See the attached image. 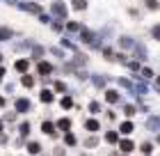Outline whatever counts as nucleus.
Masks as SVG:
<instances>
[{
	"instance_id": "23",
	"label": "nucleus",
	"mask_w": 160,
	"mask_h": 156,
	"mask_svg": "<svg viewBox=\"0 0 160 156\" xmlns=\"http://www.w3.org/2000/svg\"><path fill=\"white\" fill-rule=\"evenodd\" d=\"M147 7H149V9H158L160 3H158V0H147Z\"/></svg>"
},
{
	"instance_id": "42",
	"label": "nucleus",
	"mask_w": 160,
	"mask_h": 156,
	"mask_svg": "<svg viewBox=\"0 0 160 156\" xmlns=\"http://www.w3.org/2000/svg\"><path fill=\"white\" fill-rule=\"evenodd\" d=\"M158 143H160V138H158Z\"/></svg>"
},
{
	"instance_id": "29",
	"label": "nucleus",
	"mask_w": 160,
	"mask_h": 156,
	"mask_svg": "<svg viewBox=\"0 0 160 156\" xmlns=\"http://www.w3.org/2000/svg\"><path fill=\"white\" fill-rule=\"evenodd\" d=\"M89 110H92V113H98V110H101V106H98L96 101H92V103H89Z\"/></svg>"
},
{
	"instance_id": "22",
	"label": "nucleus",
	"mask_w": 160,
	"mask_h": 156,
	"mask_svg": "<svg viewBox=\"0 0 160 156\" xmlns=\"http://www.w3.org/2000/svg\"><path fill=\"white\" fill-rule=\"evenodd\" d=\"M123 115L133 117V115H135V106H126V108H123Z\"/></svg>"
},
{
	"instance_id": "5",
	"label": "nucleus",
	"mask_w": 160,
	"mask_h": 156,
	"mask_svg": "<svg viewBox=\"0 0 160 156\" xmlns=\"http://www.w3.org/2000/svg\"><path fill=\"white\" fill-rule=\"evenodd\" d=\"M119 149H121L123 154H128V152H133V149H135V145L130 143V140H121V143H119Z\"/></svg>"
},
{
	"instance_id": "9",
	"label": "nucleus",
	"mask_w": 160,
	"mask_h": 156,
	"mask_svg": "<svg viewBox=\"0 0 160 156\" xmlns=\"http://www.w3.org/2000/svg\"><path fill=\"white\" fill-rule=\"evenodd\" d=\"M105 140H108V143H112V145L119 143V133H117V131H108V133H105Z\"/></svg>"
},
{
	"instance_id": "21",
	"label": "nucleus",
	"mask_w": 160,
	"mask_h": 156,
	"mask_svg": "<svg viewBox=\"0 0 160 156\" xmlns=\"http://www.w3.org/2000/svg\"><path fill=\"white\" fill-rule=\"evenodd\" d=\"M60 103H62V108H71V106H73V101H71V96H64V99H62Z\"/></svg>"
},
{
	"instance_id": "27",
	"label": "nucleus",
	"mask_w": 160,
	"mask_h": 156,
	"mask_svg": "<svg viewBox=\"0 0 160 156\" xmlns=\"http://www.w3.org/2000/svg\"><path fill=\"white\" fill-rule=\"evenodd\" d=\"M94 83H96V87H105V78L96 76V78H94Z\"/></svg>"
},
{
	"instance_id": "6",
	"label": "nucleus",
	"mask_w": 160,
	"mask_h": 156,
	"mask_svg": "<svg viewBox=\"0 0 160 156\" xmlns=\"http://www.w3.org/2000/svg\"><path fill=\"white\" fill-rule=\"evenodd\" d=\"M37 71L41 73V76H46V73H50V71H53V67H50L48 62H39V64H37Z\"/></svg>"
},
{
	"instance_id": "35",
	"label": "nucleus",
	"mask_w": 160,
	"mask_h": 156,
	"mask_svg": "<svg viewBox=\"0 0 160 156\" xmlns=\"http://www.w3.org/2000/svg\"><path fill=\"white\" fill-rule=\"evenodd\" d=\"M119 85H121V87H133V85H130L126 78H121V80H119Z\"/></svg>"
},
{
	"instance_id": "37",
	"label": "nucleus",
	"mask_w": 160,
	"mask_h": 156,
	"mask_svg": "<svg viewBox=\"0 0 160 156\" xmlns=\"http://www.w3.org/2000/svg\"><path fill=\"white\" fill-rule=\"evenodd\" d=\"M5 76V69H2V67H0V78H2Z\"/></svg>"
},
{
	"instance_id": "41",
	"label": "nucleus",
	"mask_w": 160,
	"mask_h": 156,
	"mask_svg": "<svg viewBox=\"0 0 160 156\" xmlns=\"http://www.w3.org/2000/svg\"><path fill=\"white\" fill-rule=\"evenodd\" d=\"M0 60H2V55H0Z\"/></svg>"
},
{
	"instance_id": "40",
	"label": "nucleus",
	"mask_w": 160,
	"mask_h": 156,
	"mask_svg": "<svg viewBox=\"0 0 160 156\" xmlns=\"http://www.w3.org/2000/svg\"><path fill=\"white\" fill-rule=\"evenodd\" d=\"M0 131H2V122H0Z\"/></svg>"
},
{
	"instance_id": "7",
	"label": "nucleus",
	"mask_w": 160,
	"mask_h": 156,
	"mask_svg": "<svg viewBox=\"0 0 160 156\" xmlns=\"http://www.w3.org/2000/svg\"><path fill=\"white\" fill-rule=\"evenodd\" d=\"M41 131L48 133V136H55V126H53V122H43V124H41Z\"/></svg>"
},
{
	"instance_id": "14",
	"label": "nucleus",
	"mask_w": 160,
	"mask_h": 156,
	"mask_svg": "<svg viewBox=\"0 0 160 156\" xmlns=\"http://www.w3.org/2000/svg\"><path fill=\"white\" fill-rule=\"evenodd\" d=\"M85 129H87V131H98V129H101V124H98L96 120H89V122L85 124Z\"/></svg>"
},
{
	"instance_id": "34",
	"label": "nucleus",
	"mask_w": 160,
	"mask_h": 156,
	"mask_svg": "<svg viewBox=\"0 0 160 156\" xmlns=\"http://www.w3.org/2000/svg\"><path fill=\"white\" fill-rule=\"evenodd\" d=\"M67 28H69V30H80V25L73 23V21H71V23H67Z\"/></svg>"
},
{
	"instance_id": "12",
	"label": "nucleus",
	"mask_w": 160,
	"mask_h": 156,
	"mask_svg": "<svg viewBox=\"0 0 160 156\" xmlns=\"http://www.w3.org/2000/svg\"><path fill=\"white\" fill-rule=\"evenodd\" d=\"M28 67H30V62H28V60H18V62H16V71L25 73V71H28Z\"/></svg>"
},
{
	"instance_id": "16",
	"label": "nucleus",
	"mask_w": 160,
	"mask_h": 156,
	"mask_svg": "<svg viewBox=\"0 0 160 156\" xmlns=\"http://www.w3.org/2000/svg\"><path fill=\"white\" fill-rule=\"evenodd\" d=\"M21 83H23L25 87H32V85H34V78H32V76H28V73H25V76L21 78Z\"/></svg>"
},
{
	"instance_id": "17",
	"label": "nucleus",
	"mask_w": 160,
	"mask_h": 156,
	"mask_svg": "<svg viewBox=\"0 0 160 156\" xmlns=\"http://www.w3.org/2000/svg\"><path fill=\"white\" fill-rule=\"evenodd\" d=\"M28 152H30V154H39V152H41L39 143H30V145H28Z\"/></svg>"
},
{
	"instance_id": "18",
	"label": "nucleus",
	"mask_w": 160,
	"mask_h": 156,
	"mask_svg": "<svg viewBox=\"0 0 160 156\" xmlns=\"http://www.w3.org/2000/svg\"><path fill=\"white\" fill-rule=\"evenodd\" d=\"M87 7V0H73V9H85Z\"/></svg>"
},
{
	"instance_id": "30",
	"label": "nucleus",
	"mask_w": 160,
	"mask_h": 156,
	"mask_svg": "<svg viewBox=\"0 0 160 156\" xmlns=\"http://www.w3.org/2000/svg\"><path fill=\"white\" fill-rule=\"evenodd\" d=\"M151 149H153L151 143H144V145H142V152H144V154H151Z\"/></svg>"
},
{
	"instance_id": "33",
	"label": "nucleus",
	"mask_w": 160,
	"mask_h": 156,
	"mask_svg": "<svg viewBox=\"0 0 160 156\" xmlns=\"http://www.w3.org/2000/svg\"><path fill=\"white\" fill-rule=\"evenodd\" d=\"M103 53H105V57H108V60H114V53H112V51H110V48H105V51H103Z\"/></svg>"
},
{
	"instance_id": "3",
	"label": "nucleus",
	"mask_w": 160,
	"mask_h": 156,
	"mask_svg": "<svg viewBox=\"0 0 160 156\" xmlns=\"http://www.w3.org/2000/svg\"><path fill=\"white\" fill-rule=\"evenodd\" d=\"M21 9H25V12H32V14H41V7L39 5H28V3H21Z\"/></svg>"
},
{
	"instance_id": "25",
	"label": "nucleus",
	"mask_w": 160,
	"mask_h": 156,
	"mask_svg": "<svg viewBox=\"0 0 160 156\" xmlns=\"http://www.w3.org/2000/svg\"><path fill=\"white\" fill-rule=\"evenodd\" d=\"M142 76H144V78H153V71H151L149 67H144V69H142Z\"/></svg>"
},
{
	"instance_id": "19",
	"label": "nucleus",
	"mask_w": 160,
	"mask_h": 156,
	"mask_svg": "<svg viewBox=\"0 0 160 156\" xmlns=\"http://www.w3.org/2000/svg\"><path fill=\"white\" fill-rule=\"evenodd\" d=\"M30 133V122H23L21 124V136H28Z\"/></svg>"
},
{
	"instance_id": "4",
	"label": "nucleus",
	"mask_w": 160,
	"mask_h": 156,
	"mask_svg": "<svg viewBox=\"0 0 160 156\" xmlns=\"http://www.w3.org/2000/svg\"><path fill=\"white\" fill-rule=\"evenodd\" d=\"M105 101H108V103H117V101H119V92H117V90H108V92H105Z\"/></svg>"
},
{
	"instance_id": "38",
	"label": "nucleus",
	"mask_w": 160,
	"mask_h": 156,
	"mask_svg": "<svg viewBox=\"0 0 160 156\" xmlns=\"http://www.w3.org/2000/svg\"><path fill=\"white\" fill-rule=\"evenodd\" d=\"M5 106V99H2V96H0V108H2Z\"/></svg>"
},
{
	"instance_id": "39",
	"label": "nucleus",
	"mask_w": 160,
	"mask_h": 156,
	"mask_svg": "<svg viewBox=\"0 0 160 156\" xmlns=\"http://www.w3.org/2000/svg\"><path fill=\"white\" fill-rule=\"evenodd\" d=\"M156 85H158V87H160V76H158V78H156Z\"/></svg>"
},
{
	"instance_id": "2",
	"label": "nucleus",
	"mask_w": 160,
	"mask_h": 156,
	"mask_svg": "<svg viewBox=\"0 0 160 156\" xmlns=\"http://www.w3.org/2000/svg\"><path fill=\"white\" fill-rule=\"evenodd\" d=\"M16 110L18 113H28V110H30V101L28 99H18L16 101Z\"/></svg>"
},
{
	"instance_id": "26",
	"label": "nucleus",
	"mask_w": 160,
	"mask_h": 156,
	"mask_svg": "<svg viewBox=\"0 0 160 156\" xmlns=\"http://www.w3.org/2000/svg\"><path fill=\"white\" fill-rule=\"evenodd\" d=\"M55 90H57V92H67V85H64L62 80H57V83H55Z\"/></svg>"
},
{
	"instance_id": "20",
	"label": "nucleus",
	"mask_w": 160,
	"mask_h": 156,
	"mask_svg": "<svg viewBox=\"0 0 160 156\" xmlns=\"http://www.w3.org/2000/svg\"><path fill=\"white\" fill-rule=\"evenodd\" d=\"M64 143H67L69 147H71V145H76V138H73V133H67V136H64Z\"/></svg>"
},
{
	"instance_id": "32",
	"label": "nucleus",
	"mask_w": 160,
	"mask_h": 156,
	"mask_svg": "<svg viewBox=\"0 0 160 156\" xmlns=\"http://www.w3.org/2000/svg\"><path fill=\"white\" fill-rule=\"evenodd\" d=\"M121 46H126V48H128V46H133V41H130L128 37H121Z\"/></svg>"
},
{
	"instance_id": "11",
	"label": "nucleus",
	"mask_w": 160,
	"mask_h": 156,
	"mask_svg": "<svg viewBox=\"0 0 160 156\" xmlns=\"http://www.w3.org/2000/svg\"><path fill=\"white\" fill-rule=\"evenodd\" d=\"M80 39H82L85 44H92V41H94V37H92L89 30H80Z\"/></svg>"
},
{
	"instance_id": "10",
	"label": "nucleus",
	"mask_w": 160,
	"mask_h": 156,
	"mask_svg": "<svg viewBox=\"0 0 160 156\" xmlns=\"http://www.w3.org/2000/svg\"><path fill=\"white\" fill-rule=\"evenodd\" d=\"M5 39H12V30L5 28V25H0V41H5Z\"/></svg>"
},
{
	"instance_id": "28",
	"label": "nucleus",
	"mask_w": 160,
	"mask_h": 156,
	"mask_svg": "<svg viewBox=\"0 0 160 156\" xmlns=\"http://www.w3.org/2000/svg\"><path fill=\"white\" fill-rule=\"evenodd\" d=\"M151 35H153V39H158V41H160V25H156L153 30H151Z\"/></svg>"
},
{
	"instance_id": "24",
	"label": "nucleus",
	"mask_w": 160,
	"mask_h": 156,
	"mask_svg": "<svg viewBox=\"0 0 160 156\" xmlns=\"http://www.w3.org/2000/svg\"><path fill=\"white\" fill-rule=\"evenodd\" d=\"M144 53H147V51H144V46H135V55L140 57V60L144 57Z\"/></svg>"
},
{
	"instance_id": "8",
	"label": "nucleus",
	"mask_w": 160,
	"mask_h": 156,
	"mask_svg": "<svg viewBox=\"0 0 160 156\" xmlns=\"http://www.w3.org/2000/svg\"><path fill=\"white\" fill-rule=\"evenodd\" d=\"M119 131L123 133V136H128V133H133V131H135V126L130 124V122H123V124L119 126Z\"/></svg>"
},
{
	"instance_id": "13",
	"label": "nucleus",
	"mask_w": 160,
	"mask_h": 156,
	"mask_svg": "<svg viewBox=\"0 0 160 156\" xmlns=\"http://www.w3.org/2000/svg\"><path fill=\"white\" fill-rule=\"evenodd\" d=\"M39 99H41L43 103H50V101H53V92H50V90H43Z\"/></svg>"
},
{
	"instance_id": "15",
	"label": "nucleus",
	"mask_w": 160,
	"mask_h": 156,
	"mask_svg": "<svg viewBox=\"0 0 160 156\" xmlns=\"http://www.w3.org/2000/svg\"><path fill=\"white\" fill-rule=\"evenodd\" d=\"M57 129H60V131H69V129H71V122H69V120H64V117H62V120L57 122Z\"/></svg>"
},
{
	"instance_id": "1",
	"label": "nucleus",
	"mask_w": 160,
	"mask_h": 156,
	"mask_svg": "<svg viewBox=\"0 0 160 156\" xmlns=\"http://www.w3.org/2000/svg\"><path fill=\"white\" fill-rule=\"evenodd\" d=\"M53 14L57 19H67V7H64L62 3H53Z\"/></svg>"
},
{
	"instance_id": "31",
	"label": "nucleus",
	"mask_w": 160,
	"mask_h": 156,
	"mask_svg": "<svg viewBox=\"0 0 160 156\" xmlns=\"http://www.w3.org/2000/svg\"><path fill=\"white\" fill-rule=\"evenodd\" d=\"M32 55H34V57H41V55H43V48H41V46H37V48L32 51Z\"/></svg>"
},
{
	"instance_id": "36",
	"label": "nucleus",
	"mask_w": 160,
	"mask_h": 156,
	"mask_svg": "<svg viewBox=\"0 0 160 156\" xmlns=\"http://www.w3.org/2000/svg\"><path fill=\"white\" fill-rule=\"evenodd\" d=\"M128 67H130L133 71H137V69H140V64H137V62H128Z\"/></svg>"
}]
</instances>
